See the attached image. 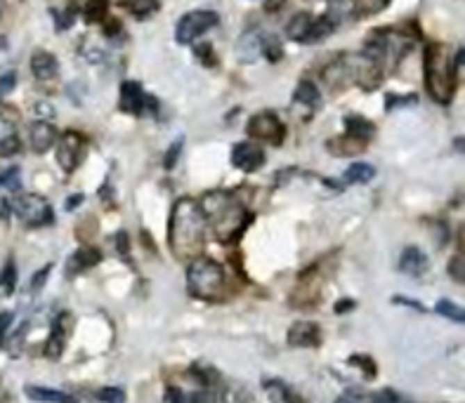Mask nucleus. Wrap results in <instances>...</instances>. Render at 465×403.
I'll use <instances>...</instances> for the list:
<instances>
[{
    "label": "nucleus",
    "instance_id": "f257e3e1",
    "mask_svg": "<svg viewBox=\"0 0 465 403\" xmlns=\"http://www.w3.org/2000/svg\"><path fill=\"white\" fill-rule=\"evenodd\" d=\"M206 215L199 200L180 198L172 205V215L168 222V246L180 259L201 257V248L206 241Z\"/></svg>",
    "mask_w": 465,
    "mask_h": 403
},
{
    "label": "nucleus",
    "instance_id": "f03ea898",
    "mask_svg": "<svg viewBox=\"0 0 465 403\" xmlns=\"http://www.w3.org/2000/svg\"><path fill=\"white\" fill-rule=\"evenodd\" d=\"M201 210L206 215V224H211L215 236L222 243H234L241 239V234L246 231L250 217L243 210V205H238L236 200L220 191L206 194L204 203H199Z\"/></svg>",
    "mask_w": 465,
    "mask_h": 403
},
{
    "label": "nucleus",
    "instance_id": "7ed1b4c3",
    "mask_svg": "<svg viewBox=\"0 0 465 403\" xmlns=\"http://www.w3.org/2000/svg\"><path fill=\"white\" fill-rule=\"evenodd\" d=\"M425 85L432 99L449 104L456 90V67L454 59L444 55L442 45H430L425 52Z\"/></svg>",
    "mask_w": 465,
    "mask_h": 403
},
{
    "label": "nucleus",
    "instance_id": "20e7f679",
    "mask_svg": "<svg viewBox=\"0 0 465 403\" xmlns=\"http://www.w3.org/2000/svg\"><path fill=\"white\" fill-rule=\"evenodd\" d=\"M187 288L194 298L206 302H220L227 293L225 269L208 257H196L187 269Z\"/></svg>",
    "mask_w": 465,
    "mask_h": 403
},
{
    "label": "nucleus",
    "instance_id": "39448f33",
    "mask_svg": "<svg viewBox=\"0 0 465 403\" xmlns=\"http://www.w3.org/2000/svg\"><path fill=\"white\" fill-rule=\"evenodd\" d=\"M10 210L15 212L17 217L22 219L26 227H45V224H52V207L50 203L38 196V194H22V196L8 200Z\"/></svg>",
    "mask_w": 465,
    "mask_h": 403
},
{
    "label": "nucleus",
    "instance_id": "423d86ee",
    "mask_svg": "<svg viewBox=\"0 0 465 403\" xmlns=\"http://www.w3.org/2000/svg\"><path fill=\"white\" fill-rule=\"evenodd\" d=\"M220 17L218 12H211V10H194V12H187V15L182 17L180 22H177V28H175V38L180 45H189L192 40H196L199 35H204L208 28L218 26Z\"/></svg>",
    "mask_w": 465,
    "mask_h": 403
},
{
    "label": "nucleus",
    "instance_id": "0eeeda50",
    "mask_svg": "<svg viewBox=\"0 0 465 403\" xmlns=\"http://www.w3.org/2000/svg\"><path fill=\"white\" fill-rule=\"evenodd\" d=\"M83 156H85V139H83V135H79L76 130H67V132L59 137V144H57L59 168L67 175H71L81 165Z\"/></svg>",
    "mask_w": 465,
    "mask_h": 403
},
{
    "label": "nucleus",
    "instance_id": "6e6552de",
    "mask_svg": "<svg viewBox=\"0 0 465 403\" xmlns=\"http://www.w3.org/2000/svg\"><path fill=\"white\" fill-rule=\"evenodd\" d=\"M248 137L260 139V142H270V144H282L286 137V128L284 123L279 121L272 111H262V114H255L248 121L246 128Z\"/></svg>",
    "mask_w": 465,
    "mask_h": 403
},
{
    "label": "nucleus",
    "instance_id": "1a4fd4ad",
    "mask_svg": "<svg viewBox=\"0 0 465 403\" xmlns=\"http://www.w3.org/2000/svg\"><path fill=\"white\" fill-rule=\"evenodd\" d=\"M118 109H121L123 114L142 116L147 109H156V99L149 97V94L142 90L140 83L125 80L121 85V102H118Z\"/></svg>",
    "mask_w": 465,
    "mask_h": 403
},
{
    "label": "nucleus",
    "instance_id": "9d476101",
    "mask_svg": "<svg viewBox=\"0 0 465 403\" xmlns=\"http://www.w3.org/2000/svg\"><path fill=\"white\" fill-rule=\"evenodd\" d=\"M231 165L243 173H255L265 165V151L258 144H250V142H241L231 151Z\"/></svg>",
    "mask_w": 465,
    "mask_h": 403
},
{
    "label": "nucleus",
    "instance_id": "9b49d317",
    "mask_svg": "<svg viewBox=\"0 0 465 403\" xmlns=\"http://www.w3.org/2000/svg\"><path fill=\"white\" fill-rule=\"evenodd\" d=\"M286 342L291 347H305L314 349L321 345V328L314 321H297L288 328V335H286Z\"/></svg>",
    "mask_w": 465,
    "mask_h": 403
},
{
    "label": "nucleus",
    "instance_id": "f8f14e48",
    "mask_svg": "<svg viewBox=\"0 0 465 403\" xmlns=\"http://www.w3.org/2000/svg\"><path fill=\"white\" fill-rule=\"evenodd\" d=\"M69 323H71V316L67 311L64 314H59V318L55 321V325H52V330H50V337H47V342H45V357L47 359H52V361H57L59 357H62V352H64V342H67V337H69Z\"/></svg>",
    "mask_w": 465,
    "mask_h": 403
},
{
    "label": "nucleus",
    "instance_id": "ddd939ff",
    "mask_svg": "<svg viewBox=\"0 0 465 403\" xmlns=\"http://www.w3.org/2000/svg\"><path fill=\"white\" fill-rule=\"evenodd\" d=\"M427 264H430L427 262V255L416 246L404 248L402 255H399V262H397L399 271L411 278H421L427 271Z\"/></svg>",
    "mask_w": 465,
    "mask_h": 403
},
{
    "label": "nucleus",
    "instance_id": "4468645a",
    "mask_svg": "<svg viewBox=\"0 0 465 403\" xmlns=\"http://www.w3.org/2000/svg\"><path fill=\"white\" fill-rule=\"evenodd\" d=\"M28 142H31V149L35 153H45L47 149L55 146L57 130L47 121H35V123H31V128H28Z\"/></svg>",
    "mask_w": 465,
    "mask_h": 403
},
{
    "label": "nucleus",
    "instance_id": "2eb2a0df",
    "mask_svg": "<svg viewBox=\"0 0 465 403\" xmlns=\"http://www.w3.org/2000/svg\"><path fill=\"white\" fill-rule=\"evenodd\" d=\"M57 59L55 55H50L47 50H35L33 57H31V74L35 76L38 80H50L57 76Z\"/></svg>",
    "mask_w": 465,
    "mask_h": 403
},
{
    "label": "nucleus",
    "instance_id": "dca6fc26",
    "mask_svg": "<svg viewBox=\"0 0 465 403\" xmlns=\"http://www.w3.org/2000/svg\"><path fill=\"white\" fill-rule=\"evenodd\" d=\"M99 262H102V255H99L97 248H81V250H76L69 257L67 271H69V276H74V274H81V271L90 269L95 264H99Z\"/></svg>",
    "mask_w": 465,
    "mask_h": 403
},
{
    "label": "nucleus",
    "instance_id": "f3484780",
    "mask_svg": "<svg viewBox=\"0 0 465 403\" xmlns=\"http://www.w3.org/2000/svg\"><path fill=\"white\" fill-rule=\"evenodd\" d=\"M24 394H26L31 401H38V403H79L76 396H71L67 392H57V389H47V387H35V384H28V387L24 389Z\"/></svg>",
    "mask_w": 465,
    "mask_h": 403
},
{
    "label": "nucleus",
    "instance_id": "a211bd4d",
    "mask_svg": "<svg viewBox=\"0 0 465 403\" xmlns=\"http://www.w3.org/2000/svg\"><path fill=\"white\" fill-rule=\"evenodd\" d=\"M329 151L333 156H354V153H361L366 149V142L364 139H357V137H350V135H343V137H333L329 139Z\"/></svg>",
    "mask_w": 465,
    "mask_h": 403
},
{
    "label": "nucleus",
    "instance_id": "6ab92c4d",
    "mask_svg": "<svg viewBox=\"0 0 465 403\" xmlns=\"http://www.w3.org/2000/svg\"><path fill=\"white\" fill-rule=\"evenodd\" d=\"M338 28V19L333 15H321L317 22H312V26H309V31L305 35V40L302 43H319V40L329 38V35Z\"/></svg>",
    "mask_w": 465,
    "mask_h": 403
},
{
    "label": "nucleus",
    "instance_id": "aec40b11",
    "mask_svg": "<svg viewBox=\"0 0 465 403\" xmlns=\"http://www.w3.org/2000/svg\"><path fill=\"white\" fill-rule=\"evenodd\" d=\"M165 399L170 403H218L215 396L206 392V389H201V392H182V389L177 387H170Z\"/></svg>",
    "mask_w": 465,
    "mask_h": 403
},
{
    "label": "nucleus",
    "instance_id": "412c9836",
    "mask_svg": "<svg viewBox=\"0 0 465 403\" xmlns=\"http://www.w3.org/2000/svg\"><path fill=\"white\" fill-rule=\"evenodd\" d=\"M345 130H348L345 135H350V137H357V139H364V142L371 139L373 132H375L373 123L366 121V118H361V116H348V118H345Z\"/></svg>",
    "mask_w": 465,
    "mask_h": 403
},
{
    "label": "nucleus",
    "instance_id": "4be33fe9",
    "mask_svg": "<svg viewBox=\"0 0 465 403\" xmlns=\"http://www.w3.org/2000/svg\"><path fill=\"white\" fill-rule=\"evenodd\" d=\"M312 22H314L312 15H307V12H297V15L291 17V22L286 24V35H288L291 40H305Z\"/></svg>",
    "mask_w": 465,
    "mask_h": 403
},
{
    "label": "nucleus",
    "instance_id": "5701e85b",
    "mask_svg": "<svg viewBox=\"0 0 465 403\" xmlns=\"http://www.w3.org/2000/svg\"><path fill=\"white\" fill-rule=\"evenodd\" d=\"M260 40L258 33H243V38L236 43V55L241 62H253L255 55H260Z\"/></svg>",
    "mask_w": 465,
    "mask_h": 403
},
{
    "label": "nucleus",
    "instance_id": "b1692460",
    "mask_svg": "<svg viewBox=\"0 0 465 403\" xmlns=\"http://www.w3.org/2000/svg\"><path fill=\"white\" fill-rule=\"evenodd\" d=\"M375 177V168L368 163H352L348 170H345V182L350 185H366Z\"/></svg>",
    "mask_w": 465,
    "mask_h": 403
},
{
    "label": "nucleus",
    "instance_id": "393cba45",
    "mask_svg": "<svg viewBox=\"0 0 465 403\" xmlns=\"http://www.w3.org/2000/svg\"><path fill=\"white\" fill-rule=\"evenodd\" d=\"M295 102H302V104L312 106V109H317V106L321 104L319 87L314 85L312 80H302L300 85H297V90H295Z\"/></svg>",
    "mask_w": 465,
    "mask_h": 403
},
{
    "label": "nucleus",
    "instance_id": "a878e982",
    "mask_svg": "<svg viewBox=\"0 0 465 403\" xmlns=\"http://www.w3.org/2000/svg\"><path fill=\"white\" fill-rule=\"evenodd\" d=\"M106 15H109V0H88L85 8H83V17H85L88 24L104 22Z\"/></svg>",
    "mask_w": 465,
    "mask_h": 403
},
{
    "label": "nucleus",
    "instance_id": "bb28decb",
    "mask_svg": "<svg viewBox=\"0 0 465 403\" xmlns=\"http://www.w3.org/2000/svg\"><path fill=\"white\" fill-rule=\"evenodd\" d=\"M434 311H437L439 316L449 318V321H456V323H463L465 321L463 307L461 305H454L451 300H439L437 307H434Z\"/></svg>",
    "mask_w": 465,
    "mask_h": 403
},
{
    "label": "nucleus",
    "instance_id": "cd10ccee",
    "mask_svg": "<svg viewBox=\"0 0 465 403\" xmlns=\"http://www.w3.org/2000/svg\"><path fill=\"white\" fill-rule=\"evenodd\" d=\"M15 288H17V266L15 259H8L5 269L0 271V290H3V295H12Z\"/></svg>",
    "mask_w": 465,
    "mask_h": 403
},
{
    "label": "nucleus",
    "instance_id": "c85d7f7f",
    "mask_svg": "<svg viewBox=\"0 0 465 403\" xmlns=\"http://www.w3.org/2000/svg\"><path fill=\"white\" fill-rule=\"evenodd\" d=\"M260 52H265V57L270 59V62H279V59L284 57V47L274 35H265V38L260 40Z\"/></svg>",
    "mask_w": 465,
    "mask_h": 403
},
{
    "label": "nucleus",
    "instance_id": "c756f323",
    "mask_svg": "<svg viewBox=\"0 0 465 403\" xmlns=\"http://www.w3.org/2000/svg\"><path fill=\"white\" fill-rule=\"evenodd\" d=\"M128 8L137 17V19H147L152 12L158 10V0H133Z\"/></svg>",
    "mask_w": 465,
    "mask_h": 403
},
{
    "label": "nucleus",
    "instance_id": "7c9ffc66",
    "mask_svg": "<svg viewBox=\"0 0 465 403\" xmlns=\"http://www.w3.org/2000/svg\"><path fill=\"white\" fill-rule=\"evenodd\" d=\"M95 399L99 403H125V392L118 387H102L95 392Z\"/></svg>",
    "mask_w": 465,
    "mask_h": 403
},
{
    "label": "nucleus",
    "instance_id": "2f4dec72",
    "mask_svg": "<svg viewBox=\"0 0 465 403\" xmlns=\"http://www.w3.org/2000/svg\"><path fill=\"white\" fill-rule=\"evenodd\" d=\"M19 177H22V173H19V168L17 165H12V168H8V170H3L0 173V189H19Z\"/></svg>",
    "mask_w": 465,
    "mask_h": 403
},
{
    "label": "nucleus",
    "instance_id": "473e14b6",
    "mask_svg": "<svg viewBox=\"0 0 465 403\" xmlns=\"http://www.w3.org/2000/svg\"><path fill=\"white\" fill-rule=\"evenodd\" d=\"M225 403H253V401H250V394L243 387L229 384V387L225 389Z\"/></svg>",
    "mask_w": 465,
    "mask_h": 403
},
{
    "label": "nucleus",
    "instance_id": "72a5a7b5",
    "mask_svg": "<svg viewBox=\"0 0 465 403\" xmlns=\"http://www.w3.org/2000/svg\"><path fill=\"white\" fill-rule=\"evenodd\" d=\"M350 363H359L357 368H361L364 370V375L368 377V380H373L375 375H378V366L373 363V359L371 357H350Z\"/></svg>",
    "mask_w": 465,
    "mask_h": 403
},
{
    "label": "nucleus",
    "instance_id": "f704fd0d",
    "mask_svg": "<svg viewBox=\"0 0 465 403\" xmlns=\"http://www.w3.org/2000/svg\"><path fill=\"white\" fill-rule=\"evenodd\" d=\"M19 151H22V142H19L17 135H10V137H5L3 142H0V156L3 158H10Z\"/></svg>",
    "mask_w": 465,
    "mask_h": 403
},
{
    "label": "nucleus",
    "instance_id": "c9c22d12",
    "mask_svg": "<svg viewBox=\"0 0 465 403\" xmlns=\"http://www.w3.org/2000/svg\"><path fill=\"white\" fill-rule=\"evenodd\" d=\"M449 276L454 278L456 283H463L465 281V257L463 252H458L454 259H451L449 264Z\"/></svg>",
    "mask_w": 465,
    "mask_h": 403
},
{
    "label": "nucleus",
    "instance_id": "e433bc0d",
    "mask_svg": "<svg viewBox=\"0 0 465 403\" xmlns=\"http://www.w3.org/2000/svg\"><path fill=\"white\" fill-rule=\"evenodd\" d=\"M390 0H359L357 3V15H373V12L383 10Z\"/></svg>",
    "mask_w": 465,
    "mask_h": 403
},
{
    "label": "nucleus",
    "instance_id": "4c0bfd02",
    "mask_svg": "<svg viewBox=\"0 0 465 403\" xmlns=\"http://www.w3.org/2000/svg\"><path fill=\"white\" fill-rule=\"evenodd\" d=\"M196 57L201 59V64H204V67H215V64H218L215 55H213V45L211 43H201L199 47H196Z\"/></svg>",
    "mask_w": 465,
    "mask_h": 403
},
{
    "label": "nucleus",
    "instance_id": "58836bf2",
    "mask_svg": "<svg viewBox=\"0 0 465 403\" xmlns=\"http://www.w3.org/2000/svg\"><path fill=\"white\" fill-rule=\"evenodd\" d=\"M74 22H76V8L74 5H69V8L57 17V28L59 31H67V28L74 26Z\"/></svg>",
    "mask_w": 465,
    "mask_h": 403
},
{
    "label": "nucleus",
    "instance_id": "ea45409f",
    "mask_svg": "<svg viewBox=\"0 0 465 403\" xmlns=\"http://www.w3.org/2000/svg\"><path fill=\"white\" fill-rule=\"evenodd\" d=\"M416 102H418V97H416V94H409V97H395V94H387L385 109L392 111L395 106H407V104H416Z\"/></svg>",
    "mask_w": 465,
    "mask_h": 403
},
{
    "label": "nucleus",
    "instance_id": "a19ab883",
    "mask_svg": "<svg viewBox=\"0 0 465 403\" xmlns=\"http://www.w3.org/2000/svg\"><path fill=\"white\" fill-rule=\"evenodd\" d=\"M10 135H15V121L5 111H0V142L10 137Z\"/></svg>",
    "mask_w": 465,
    "mask_h": 403
},
{
    "label": "nucleus",
    "instance_id": "79ce46f5",
    "mask_svg": "<svg viewBox=\"0 0 465 403\" xmlns=\"http://www.w3.org/2000/svg\"><path fill=\"white\" fill-rule=\"evenodd\" d=\"M180 151H182V139H177L175 144L170 146L168 149V153H165V161H163V165L165 168H175V163H177V156H180Z\"/></svg>",
    "mask_w": 465,
    "mask_h": 403
},
{
    "label": "nucleus",
    "instance_id": "37998d69",
    "mask_svg": "<svg viewBox=\"0 0 465 403\" xmlns=\"http://www.w3.org/2000/svg\"><path fill=\"white\" fill-rule=\"evenodd\" d=\"M15 85H17V76L12 74V71H8V74L0 76V94L12 92V90H15Z\"/></svg>",
    "mask_w": 465,
    "mask_h": 403
},
{
    "label": "nucleus",
    "instance_id": "c03bdc74",
    "mask_svg": "<svg viewBox=\"0 0 465 403\" xmlns=\"http://www.w3.org/2000/svg\"><path fill=\"white\" fill-rule=\"evenodd\" d=\"M371 401L373 403H399V396L392 392V389H383V392H378V394H373L371 396Z\"/></svg>",
    "mask_w": 465,
    "mask_h": 403
},
{
    "label": "nucleus",
    "instance_id": "a18cd8bd",
    "mask_svg": "<svg viewBox=\"0 0 465 403\" xmlns=\"http://www.w3.org/2000/svg\"><path fill=\"white\" fill-rule=\"evenodd\" d=\"M35 116H38V121H47V118L55 116V109H52V104H47V102H38L35 104Z\"/></svg>",
    "mask_w": 465,
    "mask_h": 403
},
{
    "label": "nucleus",
    "instance_id": "49530a36",
    "mask_svg": "<svg viewBox=\"0 0 465 403\" xmlns=\"http://www.w3.org/2000/svg\"><path fill=\"white\" fill-rule=\"evenodd\" d=\"M50 269H52V266L47 264V266H43V269H40V274H35V276H33V281H31V290H40V288L45 286L47 276H50Z\"/></svg>",
    "mask_w": 465,
    "mask_h": 403
},
{
    "label": "nucleus",
    "instance_id": "de8ad7c7",
    "mask_svg": "<svg viewBox=\"0 0 465 403\" xmlns=\"http://www.w3.org/2000/svg\"><path fill=\"white\" fill-rule=\"evenodd\" d=\"M12 321H15V316H12L10 311H0V340H3V337L8 335Z\"/></svg>",
    "mask_w": 465,
    "mask_h": 403
},
{
    "label": "nucleus",
    "instance_id": "09e8293b",
    "mask_svg": "<svg viewBox=\"0 0 465 403\" xmlns=\"http://www.w3.org/2000/svg\"><path fill=\"white\" fill-rule=\"evenodd\" d=\"M114 243H116L118 252L128 255V234H125V231H118V234L114 236Z\"/></svg>",
    "mask_w": 465,
    "mask_h": 403
},
{
    "label": "nucleus",
    "instance_id": "8fccbe9b",
    "mask_svg": "<svg viewBox=\"0 0 465 403\" xmlns=\"http://www.w3.org/2000/svg\"><path fill=\"white\" fill-rule=\"evenodd\" d=\"M392 302H395V305H407V307H414V309H418V311H427L425 307L421 305V302H414V300H407V298H392Z\"/></svg>",
    "mask_w": 465,
    "mask_h": 403
},
{
    "label": "nucleus",
    "instance_id": "3c124183",
    "mask_svg": "<svg viewBox=\"0 0 465 403\" xmlns=\"http://www.w3.org/2000/svg\"><path fill=\"white\" fill-rule=\"evenodd\" d=\"M357 307V302L354 300H343V302H338L336 305V314H348V311H352Z\"/></svg>",
    "mask_w": 465,
    "mask_h": 403
},
{
    "label": "nucleus",
    "instance_id": "603ef678",
    "mask_svg": "<svg viewBox=\"0 0 465 403\" xmlns=\"http://www.w3.org/2000/svg\"><path fill=\"white\" fill-rule=\"evenodd\" d=\"M286 0H265V10L267 12H277L279 8H284Z\"/></svg>",
    "mask_w": 465,
    "mask_h": 403
},
{
    "label": "nucleus",
    "instance_id": "864d4df0",
    "mask_svg": "<svg viewBox=\"0 0 465 403\" xmlns=\"http://www.w3.org/2000/svg\"><path fill=\"white\" fill-rule=\"evenodd\" d=\"M81 203H83V194H76V196H71L67 200V210H74V207L81 205Z\"/></svg>",
    "mask_w": 465,
    "mask_h": 403
},
{
    "label": "nucleus",
    "instance_id": "5fc2aeb1",
    "mask_svg": "<svg viewBox=\"0 0 465 403\" xmlns=\"http://www.w3.org/2000/svg\"><path fill=\"white\" fill-rule=\"evenodd\" d=\"M336 403H359L354 399V396H350V394H345V396H341V399H338Z\"/></svg>",
    "mask_w": 465,
    "mask_h": 403
},
{
    "label": "nucleus",
    "instance_id": "6e6d98bb",
    "mask_svg": "<svg viewBox=\"0 0 465 403\" xmlns=\"http://www.w3.org/2000/svg\"><path fill=\"white\" fill-rule=\"evenodd\" d=\"M0 12H3V0H0Z\"/></svg>",
    "mask_w": 465,
    "mask_h": 403
}]
</instances>
